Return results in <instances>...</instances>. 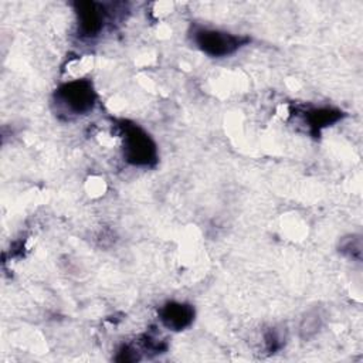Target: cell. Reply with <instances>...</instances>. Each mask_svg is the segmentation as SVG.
Listing matches in <instances>:
<instances>
[{
    "label": "cell",
    "instance_id": "cell-1",
    "mask_svg": "<svg viewBox=\"0 0 363 363\" xmlns=\"http://www.w3.org/2000/svg\"><path fill=\"white\" fill-rule=\"evenodd\" d=\"M118 126L125 160L138 167L155 166L157 163V146L152 136L140 125L128 119H121Z\"/></svg>",
    "mask_w": 363,
    "mask_h": 363
},
{
    "label": "cell",
    "instance_id": "cell-2",
    "mask_svg": "<svg viewBox=\"0 0 363 363\" xmlns=\"http://www.w3.org/2000/svg\"><path fill=\"white\" fill-rule=\"evenodd\" d=\"M96 91L88 78H77L61 84L54 92V104L61 113L81 116L91 112L96 104Z\"/></svg>",
    "mask_w": 363,
    "mask_h": 363
},
{
    "label": "cell",
    "instance_id": "cell-3",
    "mask_svg": "<svg viewBox=\"0 0 363 363\" xmlns=\"http://www.w3.org/2000/svg\"><path fill=\"white\" fill-rule=\"evenodd\" d=\"M191 38L199 50L214 58L228 57L250 43V37L247 35L207 27H196Z\"/></svg>",
    "mask_w": 363,
    "mask_h": 363
},
{
    "label": "cell",
    "instance_id": "cell-4",
    "mask_svg": "<svg viewBox=\"0 0 363 363\" xmlns=\"http://www.w3.org/2000/svg\"><path fill=\"white\" fill-rule=\"evenodd\" d=\"M74 10L77 16V33L84 38L96 37L109 18L106 6L96 1H77L74 3Z\"/></svg>",
    "mask_w": 363,
    "mask_h": 363
},
{
    "label": "cell",
    "instance_id": "cell-5",
    "mask_svg": "<svg viewBox=\"0 0 363 363\" xmlns=\"http://www.w3.org/2000/svg\"><path fill=\"white\" fill-rule=\"evenodd\" d=\"M159 319L164 328L180 332L193 323L194 308L186 302L169 301L160 306Z\"/></svg>",
    "mask_w": 363,
    "mask_h": 363
},
{
    "label": "cell",
    "instance_id": "cell-6",
    "mask_svg": "<svg viewBox=\"0 0 363 363\" xmlns=\"http://www.w3.org/2000/svg\"><path fill=\"white\" fill-rule=\"evenodd\" d=\"M343 112L340 109L332 108V106H320V108H311L305 112L303 118L306 122V126L309 128V132L315 136L320 133L322 129L332 126L337 121L343 118Z\"/></svg>",
    "mask_w": 363,
    "mask_h": 363
},
{
    "label": "cell",
    "instance_id": "cell-7",
    "mask_svg": "<svg viewBox=\"0 0 363 363\" xmlns=\"http://www.w3.org/2000/svg\"><path fill=\"white\" fill-rule=\"evenodd\" d=\"M323 325V315L318 308L311 309L309 312L305 313V316L301 320L299 325V335L302 339H311L315 335H318V332L320 330Z\"/></svg>",
    "mask_w": 363,
    "mask_h": 363
},
{
    "label": "cell",
    "instance_id": "cell-8",
    "mask_svg": "<svg viewBox=\"0 0 363 363\" xmlns=\"http://www.w3.org/2000/svg\"><path fill=\"white\" fill-rule=\"evenodd\" d=\"M340 252L354 258L360 259L362 257V238L360 235H349L340 241Z\"/></svg>",
    "mask_w": 363,
    "mask_h": 363
},
{
    "label": "cell",
    "instance_id": "cell-9",
    "mask_svg": "<svg viewBox=\"0 0 363 363\" xmlns=\"http://www.w3.org/2000/svg\"><path fill=\"white\" fill-rule=\"evenodd\" d=\"M140 350L132 345H122L115 356L116 362H138L140 359Z\"/></svg>",
    "mask_w": 363,
    "mask_h": 363
},
{
    "label": "cell",
    "instance_id": "cell-10",
    "mask_svg": "<svg viewBox=\"0 0 363 363\" xmlns=\"http://www.w3.org/2000/svg\"><path fill=\"white\" fill-rule=\"evenodd\" d=\"M265 345L268 352H277L278 349L282 347V336L279 333H277L275 329H271L269 332L265 333Z\"/></svg>",
    "mask_w": 363,
    "mask_h": 363
}]
</instances>
